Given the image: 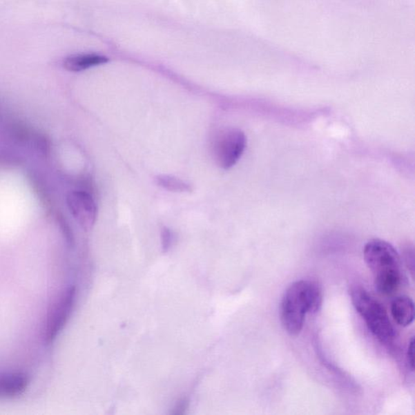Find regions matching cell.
<instances>
[{
    "instance_id": "6da1fadb",
    "label": "cell",
    "mask_w": 415,
    "mask_h": 415,
    "mask_svg": "<svg viewBox=\"0 0 415 415\" xmlns=\"http://www.w3.org/2000/svg\"><path fill=\"white\" fill-rule=\"evenodd\" d=\"M322 305V291L318 284L298 281L289 287L282 298L281 319L289 334L298 335L304 327L307 313H316Z\"/></svg>"
},
{
    "instance_id": "7a4b0ae2",
    "label": "cell",
    "mask_w": 415,
    "mask_h": 415,
    "mask_svg": "<svg viewBox=\"0 0 415 415\" xmlns=\"http://www.w3.org/2000/svg\"><path fill=\"white\" fill-rule=\"evenodd\" d=\"M365 262L375 278L377 291L384 296L397 291L403 280L402 260L398 251L389 242L372 240L363 250Z\"/></svg>"
},
{
    "instance_id": "3957f363",
    "label": "cell",
    "mask_w": 415,
    "mask_h": 415,
    "mask_svg": "<svg viewBox=\"0 0 415 415\" xmlns=\"http://www.w3.org/2000/svg\"><path fill=\"white\" fill-rule=\"evenodd\" d=\"M351 297L354 309L365 320L368 329L381 342L390 343L395 338V330L385 307L369 292L361 287H354Z\"/></svg>"
},
{
    "instance_id": "277c9868",
    "label": "cell",
    "mask_w": 415,
    "mask_h": 415,
    "mask_svg": "<svg viewBox=\"0 0 415 415\" xmlns=\"http://www.w3.org/2000/svg\"><path fill=\"white\" fill-rule=\"evenodd\" d=\"M247 137L244 132L234 128L220 131L213 138L212 151L214 160L224 170L234 166L244 153Z\"/></svg>"
},
{
    "instance_id": "5b68a950",
    "label": "cell",
    "mask_w": 415,
    "mask_h": 415,
    "mask_svg": "<svg viewBox=\"0 0 415 415\" xmlns=\"http://www.w3.org/2000/svg\"><path fill=\"white\" fill-rule=\"evenodd\" d=\"M68 206L73 215L86 230L90 229L97 215L95 200L85 192H73L68 197Z\"/></svg>"
},
{
    "instance_id": "8992f818",
    "label": "cell",
    "mask_w": 415,
    "mask_h": 415,
    "mask_svg": "<svg viewBox=\"0 0 415 415\" xmlns=\"http://www.w3.org/2000/svg\"><path fill=\"white\" fill-rule=\"evenodd\" d=\"M414 302L408 296H398L392 302V316L396 322L403 327H407L412 324L414 320Z\"/></svg>"
},
{
    "instance_id": "52a82bcc",
    "label": "cell",
    "mask_w": 415,
    "mask_h": 415,
    "mask_svg": "<svg viewBox=\"0 0 415 415\" xmlns=\"http://www.w3.org/2000/svg\"><path fill=\"white\" fill-rule=\"evenodd\" d=\"M108 61L104 56L84 54L69 56L64 60V67L70 72H82Z\"/></svg>"
},
{
    "instance_id": "ba28073f",
    "label": "cell",
    "mask_w": 415,
    "mask_h": 415,
    "mask_svg": "<svg viewBox=\"0 0 415 415\" xmlns=\"http://www.w3.org/2000/svg\"><path fill=\"white\" fill-rule=\"evenodd\" d=\"M156 183L162 188L174 193H191L193 191L192 186L186 183L176 177L161 175L155 178Z\"/></svg>"
},
{
    "instance_id": "9c48e42d",
    "label": "cell",
    "mask_w": 415,
    "mask_h": 415,
    "mask_svg": "<svg viewBox=\"0 0 415 415\" xmlns=\"http://www.w3.org/2000/svg\"><path fill=\"white\" fill-rule=\"evenodd\" d=\"M407 361L412 371L414 368V338L410 339L407 349Z\"/></svg>"
},
{
    "instance_id": "30bf717a",
    "label": "cell",
    "mask_w": 415,
    "mask_h": 415,
    "mask_svg": "<svg viewBox=\"0 0 415 415\" xmlns=\"http://www.w3.org/2000/svg\"><path fill=\"white\" fill-rule=\"evenodd\" d=\"M189 407V403L188 400L183 399L180 400L178 403L175 405L173 412L171 414H184L186 412V410L188 409Z\"/></svg>"
},
{
    "instance_id": "8fae6325",
    "label": "cell",
    "mask_w": 415,
    "mask_h": 415,
    "mask_svg": "<svg viewBox=\"0 0 415 415\" xmlns=\"http://www.w3.org/2000/svg\"><path fill=\"white\" fill-rule=\"evenodd\" d=\"M162 247L164 250L169 249L171 242V232L168 228L165 227L162 231Z\"/></svg>"
}]
</instances>
